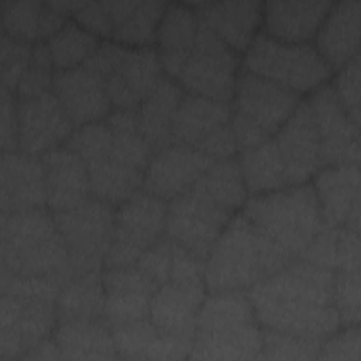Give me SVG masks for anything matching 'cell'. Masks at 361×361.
I'll list each match as a JSON object with an SVG mask.
<instances>
[{"mask_svg":"<svg viewBox=\"0 0 361 361\" xmlns=\"http://www.w3.org/2000/svg\"><path fill=\"white\" fill-rule=\"evenodd\" d=\"M247 295L262 327L320 340L340 327L334 271L303 258L258 282Z\"/></svg>","mask_w":361,"mask_h":361,"instance_id":"obj_1","label":"cell"},{"mask_svg":"<svg viewBox=\"0 0 361 361\" xmlns=\"http://www.w3.org/2000/svg\"><path fill=\"white\" fill-rule=\"evenodd\" d=\"M238 161H213L203 175L168 204L165 234L203 261L235 210L247 200Z\"/></svg>","mask_w":361,"mask_h":361,"instance_id":"obj_2","label":"cell"},{"mask_svg":"<svg viewBox=\"0 0 361 361\" xmlns=\"http://www.w3.org/2000/svg\"><path fill=\"white\" fill-rule=\"evenodd\" d=\"M293 259L243 213L234 214L204 259V285L209 292L248 290Z\"/></svg>","mask_w":361,"mask_h":361,"instance_id":"obj_3","label":"cell"},{"mask_svg":"<svg viewBox=\"0 0 361 361\" xmlns=\"http://www.w3.org/2000/svg\"><path fill=\"white\" fill-rule=\"evenodd\" d=\"M0 271L66 283L71 275L65 241L44 207L0 213Z\"/></svg>","mask_w":361,"mask_h":361,"instance_id":"obj_4","label":"cell"},{"mask_svg":"<svg viewBox=\"0 0 361 361\" xmlns=\"http://www.w3.org/2000/svg\"><path fill=\"white\" fill-rule=\"evenodd\" d=\"M261 329L247 290L210 292L195 326L190 360H257Z\"/></svg>","mask_w":361,"mask_h":361,"instance_id":"obj_5","label":"cell"},{"mask_svg":"<svg viewBox=\"0 0 361 361\" xmlns=\"http://www.w3.org/2000/svg\"><path fill=\"white\" fill-rule=\"evenodd\" d=\"M243 206L244 217L293 258L303 255L322 226L317 197L310 183L252 195Z\"/></svg>","mask_w":361,"mask_h":361,"instance_id":"obj_6","label":"cell"},{"mask_svg":"<svg viewBox=\"0 0 361 361\" xmlns=\"http://www.w3.org/2000/svg\"><path fill=\"white\" fill-rule=\"evenodd\" d=\"M233 97V131L241 151L271 140L300 102L299 93L247 69L238 72Z\"/></svg>","mask_w":361,"mask_h":361,"instance_id":"obj_7","label":"cell"},{"mask_svg":"<svg viewBox=\"0 0 361 361\" xmlns=\"http://www.w3.org/2000/svg\"><path fill=\"white\" fill-rule=\"evenodd\" d=\"M83 65L100 75L111 104L124 110H135L162 76L158 54L149 45L106 41Z\"/></svg>","mask_w":361,"mask_h":361,"instance_id":"obj_8","label":"cell"},{"mask_svg":"<svg viewBox=\"0 0 361 361\" xmlns=\"http://www.w3.org/2000/svg\"><path fill=\"white\" fill-rule=\"evenodd\" d=\"M244 69L296 93L322 86L331 69L307 42H286L258 32L245 49Z\"/></svg>","mask_w":361,"mask_h":361,"instance_id":"obj_9","label":"cell"},{"mask_svg":"<svg viewBox=\"0 0 361 361\" xmlns=\"http://www.w3.org/2000/svg\"><path fill=\"white\" fill-rule=\"evenodd\" d=\"M114 212L113 204L93 197L75 209L52 213L68 250L72 278L102 269L111 243Z\"/></svg>","mask_w":361,"mask_h":361,"instance_id":"obj_10","label":"cell"},{"mask_svg":"<svg viewBox=\"0 0 361 361\" xmlns=\"http://www.w3.org/2000/svg\"><path fill=\"white\" fill-rule=\"evenodd\" d=\"M172 142L186 145L213 161L237 151L233 111L226 102L199 94H183L172 121Z\"/></svg>","mask_w":361,"mask_h":361,"instance_id":"obj_11","label":"cell"},{"mask_svg":"<svg viewBox=\"0 0 361 361\" xmlns=\"http://www.w3.org/2000/svg\"><path fill=\"white\" fill-rule=\"evenodd\" d=\"M168 202L147 192H135L114 212L113 235L104 268L127 267L152 247L166 227Z\"/></svg>","mask_w":361,"mask_h":361,"instance_id":"obj_12","label":"cell"},{"mask_svg":"<svg viewBox=\"0 0 361 361\" xmlns=\"http://www.w3.org/2000/svg\"><path fill=\"white\" fill-rule=\"evenodd\" d=\"M237 68L235 51L199 23L193 49L178 79L189 93L227 103L234 96Z\"/></svg>","mask_w":361,"mask_h":361,"instance_id":"obj_13","label":"cell"},{"mask_svg":"<svg viewBox=\"0 0 361 361\" xmlns=\"http://www.w3.org/2000/svg\"><path fill=\"white\" fill-rule=\"evenodd\" d=\"M55 302L45 296L1 293L0 361L21 360L54 333L58 322Z\"/></svg>","mask_w":361,"mask_h":361,"instance_id":"obj_14","label":"cell"},{"mask_svg":"<svg viewBox=\"0 0 361 361\" xmlns=\"http://www.w3.org/2000/svg\"><path fill=\"white\" fill-rule=\"evenodd\" d=\"M319 134L320 165H347L360 162V127H357L331 85L319 86L309 99Z\"/></svg>","mask_w":361,"mask_h":361,"instance_id":"obj_15","label":"cell"},{"mask_svg":"<svg viewBox=\"0 0 361 361\" xmlns=\"http://www.w3.org/2000/svg\"><path fill=\"white\" fill-rule=\"evenodd\" d=\"M203 276L169 278L155 290L149 320L164 334L193 343L197 312L206 298Z\"/></svg>","mask_w":361,"mask_h":361,"instance_id":"obj_16","label":"cell"},{"mask_svg":"<svg viewBox=\"0 0 361 361\" xmlns=\"http://www.w3.org/2000/svg\"><path fill=\"white\" fill-rule=\"evenodd\" d=\"M18 148L42 155L66 142L73 124L54 92L30 99H18Z\"/></svg>","mask_w":361,"mask_h":361,"instance_id":"obj_17","label":"cell"},{"mask_svg":"<svg viewBox=\"0 0 361 361\" xmlns=\"http://www.w3.org/2000/svg\"><path fill=\"white\" fill-rule=\"evenodd\" d=\"M213 164V159L182 144L155 151L145 168L142 190L165 202L186 192Z\"/></svg>","mask_w":361,"mask_h":361,"instance_id":"obj_18","label":"cell"},{"mask_svg":"<svg viewBox=\"0 0 361 361\" xmlns=\"http://www.w3.org/2000/svg\"><path fill=\"white\" fill-rule=\"evenodd\" d=\"M274 141L286 168L289 186L303 183L322 166L319 134L309 100L299 102Z\"/></svg>","mask_w":361,"mask_h":361,"instance_id":"obj_19","label":"cell"},{"mask_svg":"<svg viewBox=\"0 0 361 361\" xmlns=\"http://www.w3.org/2000/svg\"><path fill=\"white\" fill-rule=\"evenodd\" d=\"M314 193L322 224L347 227L360 233V169L358 165H333L314 175Z\"/></svg>","mask_w":361,"mask_h":361,"instance_id":"obj_20","label":"cell"},{"mask_svg":"<svg viewBox=\"0 0 361 361\" xmlns=\"http://www.w3.org/2000/svg\"><path fill=\"white\" fill-rule=\"evenodd\" d=\"M104 317L111 326L149 319V306L158 285L135 264L102 271Z\"/></svg>","mask_w":361,"mask_h":361,"instance_id":"obj_21","label":"cell"},{"mask_svg":"<svg viewBox=\"0 0 361 361\" xmlns=\"http://www.w3.org/2000/svg\"><path fill=\"white\" fill-rule=\"evenodd\" d=\"M52 89L73 127L100 121L110 114L111 102L104 82L86 65L55 69Z\"/></svg>","mask_w":361,"mask_h":361,"instance_id":"obj_22","label":"cell"},{"mask_svg":"<svg viewBox=\"0 0 361 361\" xmlns=\"http://www.w3.org/2000/svg\"><path fill=\"white\" fill-rule=\"evenodd\" d=\"M47 203L41 158L24 151H3L0 158V210L14 213Z\"/></svg>","mask_w":361,"mask_h":361,"instance_id":"obj_23","label":"cell"},{"mask_svg":"<svg viewBox=\"0 0 361 361\" xmlns=\"http://www.w3.org/2000/svg\"><path fill=\"white\" fill-rule=\"evenodd\" d=\"M47 204L65 212L85 203L90 192L89 171L83 159L66 147H56L41 155Z\"/></svg>","mask_w":361,"mask_h":361,"instance_id":"obj_24","label":"cell"},{"mask_svg":"<svg viewBox=\"0 0 361 361\" xmlns=\"http://www.w3.org/2000/svg\"><path fill=\"white\" fill-rule=\"evenodd\" d=\"M195 7L199 23L210 28L234 51H245L261 24L258 0L243 1H199Z\"/></svg>","mask_w":361,"mask_h":361,"instance_id":"obj_25","label":"cell"},{"mask_svg":"<svg viewBox=\"0 0 361 361\" xmlns=\"http://www.w3.org/2000/svg\"><path fill=\"white\" fill-rule=\"evenodd\" d=\"M360 0L333 3L316 32V49L330 69H340L358 54Z\"/></svg>","mask_w":361,"mask_h":361,"instance_id":"obj_26","label":"cell"},{"mask_svg":"<svg viewBox=\"0 0 361 361\" xmlns=\"http://www.w3.org/2000/svg\"><path fill=\"white\" fill-rule=\"evenodd\" d=\"M329 0H272L264 6L267 34L286 42H306L314 37L331 7Z\"/></svg>","mask_w":361,"mask_h":361,"instance_id":"obj_27","label":"cell"},{"mask_svg":"<svg viewBox=\"0 0 361 361\" xmlns=\"http://www.w3.org/2000/svg\"><path fill=\"white\" fill-rule=\"evenodd\" d=\"M118 358L121 360H185L192 341L161 333L149 319L111 326Z\"/></svg>","mask_w":361,"mask_h":361,"instance_id":"obj_28","label":"cell"},{"mask_svg":"<svg viewBox=\"0 0 361 361\" xmlns=\"http://www.w3.org/2000/svg\"><path fill=\"white\" fill-rule=\"evenodd\" d=\"M52 334L62 360L118 358L113 329L104 316L56 322Z\"/></svg>","mask_w":361,"mask_h":361,"instance_id":"obj_29","label":"cell"},{"mask_svg":"<svg viewBox=\"0 0 361 361\" xmlns=\"http://www.w3.org/2000/svg\"><path fill=\"white\" fill-rule=\"evenodd\" d=\"M199 28L196 11L183 3H169L161 17L155 39L158 58L168 75L176 76L189 58Z\"/></svg>","mask_w":361,"mask_h":361,"instance_id":"obj_30","label":"cell"},{"mask_svg":"<svg viewBox=\"0 0 361 361\" xmlns=\"http://www.w3.org/2000/svg\"><path fill=\"white\" fill-rule=\"evenodd\" d=\"M182 97L180 86L171 78L161 76L135 109L140 130L154 152L172 144V121Z\"/></svg>","mask_w":361,"mask_h":361,"instance_id":"obj_31","label":"cell"},{"mask_svg":"<svg viewBox=\"0 0 361 361\" xmlns=\"http://www.w3.org/2000/svg\"><path fill=\"white\" fill-rule=\"evenodd\" d=\"M117 41L147 47L155 39L157 28L166 3L157 0H107L103 1Z\"/></svg>","mask_w":361,"mask_h":361,"instance_id":"obj_32","label":"cell"},{"mask_svg":"<svg viewBox=\"0 0 361 361\" xmlns=\"http://www.w3.org/2000/svg\"><path fill=\"white\" fill-rule=\"evenodd\" d=\"M237 161L247 192L251 196L289 186L286 168L274 138L243 149Z\"/></svg>","mask_w":361,"mask_h":361,"instance_id":"obj_33","label":"cell"},{"mask_svg":"<svg viewBox=\"0 0 361 361\" xmlns=\"http://www.w3.org/2000/svg\"><path fill=\"white\" fill-rule=\"evenodd\" d=\"M55 303L58 322L104 316L102 271L97 269L71 278L61 286Z\"/></svg>","mask_w":361,"mask_h":361,"instance_id":"obj_34","label":"cell"},{"mask_svg":"<svg viewBox=\"0 0 361 361\" xmlns=\"http://www.w3.org/2000/svg\"><path fill=\"white\" fill-rule=\"evenodd\" d=\"M106 123L111 133L110 157L126 166L145 172L154 151L140 130L135 110L116 109L106 117Z\"/></svg>","mask_w":361,"mask_h":361,"instance_id":"obj_35","label":"cell"},{"mask_svg":"<svg viewBox=\"0 0 361 361\" xmlns=\"http://www.w3.org/2000/svg\"><path fill=\"white\" fill-rule=\"evenodd\" d=\"M93 197L118 206L142 188L144 171L126 166L111 157L86 165Z\"/></svg>","mask_w":361,"mask_h":361,"instance_id":"obj_36","label":"cell"},{"mask_svg":"<svg viewBox=\"0 0 361 361\" xmlns=\"http://www.w3.org/2000/svg\"><path fill=\"white\" fill-rule=\"evenodd\" d=\"M47 44L55 69H71L83 65L100 45L96 34L72 20H68L51 35Z\"/></svg>","mask_w":361,"mask_h":361,"instance_id":"obj_37","label":"cell"},{"mask_svg":"<svg viewBox=\"0 0 361 361\" xmlns=\"http://www.w3.org/2000/svg\"><path fill=\"white\" fill-rule=\"evenodd\" d=\"M323 341L262 327L257 360H317Z\"/></svg>","mask_w":361,"mask_h":361,"instance_id":"obj_38","label":"cell"},{"mask_svg":"<svg viewBox=\"0 0 361 361\" xmlns=\"http://www.w3.org/2000/svg\"><path fill=\"white\" fill-rule=\"evenodd\" d=\"M44 1L6 0L0 4L1 31L14 39L32 42L38 39Z\"/></svg>","mask_w":361,"mask_h":361,"instance_id":"obj_39","label":"cell"},{"mask_svg":"<svg viewBox=\"0 0 361 361\" xmlns=\"http://www.w3.org/2000/svg\"><path fill=\"white\" fill-rule=\"evenodd\" d=\"M65 147L78 154L86 165L109 158L111 154V133L106 120L78 127L66 140Z\"/></svg>","mask_w":361,"mask_h":361,"instance_id":"obj_40","label":"cell"},{"mask_svg":"<svg viewBox=\"0 0 361 361\" xmlns=\"http://www.w3.org/2000/svg\"><path fill=\"white\" fill-rule=\"evenodd\" d=\"M52 66L54 63L51 59L48 44L42 41H37L35 44H32L30 62L16 90L18 99H30L49 92L54 79Z\"/></svg>","mask_w":361,"mask_h":361,"instance_id":"obj_41","label":"cell"},{"mask_svg":"<svg viewBox=\"0 0 361 361\" xmlns=\"http://www.w3.org/2000/svg\"><path fill=\"white\" fill-rule=\"evenodd\" d=\"M360 269L334 271V305L340 324L355 326L360 322Z\"/></svg>","mask_w":361,"mask_h":361,"instance_id":"obj_42","label":"cell"},{"mask_svg":"<svg viewBox=\"0 0 361 361\" xmlns=\"http://www.w3.org/2000/svg\"><path fill=\"white\" fill-rule=\"evenodd\" d=\"M0 71H1V86L11 92L17 90L18 82L30 62L32 44L18 41L1 31L0 35Z\"/></svg>","mask_w":361,"mask_h":361,"instance_id":"obj_43","label":"cell"},{"mask_svg":"<svg viewBox=\"0 0 361 361\" xmlns=\"http://www.w3.org/2000/svg\"><path fill=\"white\" fill-rule=\"evenodd\" d=\"M360 52L340 68L334 79V93L350 120L360 127Z\"/></svg>","mask_w":361,"mask_h":361,"instance_id":"obj_44","label":"cell"},{"mask_svg":"<svg viewBox=\"0 0 361 361\" xmlns=\"http://www.w3.org/2000/svg\"><path fill=\"white\" fill-rule=\"evenodd\" d=\"M360 327L345 326L344 330L336 331L323 341L317 360H347L360 361Z\"/></svg>","mask_w":361,"mask_h":361,"instance_id":"obj_45","label":"cell"},{"mask_svg":"<svg viewBox=\"0 0 361 361\" xmlns=\"http://www.w3.org/2000/svg\"><path fill=\"white\" fill-rule=\"evenodd\" d=\"M338 228L340 227L322 224L300 258L319 267L336 271Z\"/></svg>","mask_w":361,"mask_h":361,"instance_id":"obj_46","label":"cell"},{"mask_svg":"<svg viewBox=\"0 0 361 361\" xmlns=\"http://www.w3.org/2000/svg\"><path fill=\"white\" fill-rule=\"evenodd\" d=\"M0 145L3 151L18 148V113L13 92L1 86L0 92Z\"/></svg>","mask_w":361,"mask_h":361,"instance_id":"obj_47","label":"cell"},{"mask_svg":"<svg viewBox=\"0 0 361 361\" xmlns=\"http://www.w3.org/2000/svg\"><path fill=\"white\" fill-rule=\"evenodd\" d=\"M76 23L93 34L111 37L113 25L103 1H82L73 13Z\"/></svg>","mask_w":361,"mask_h":361,"instance_id":"obj_48","label":"cell"},{"mask_svg":"<svg viewBox=\"0 0 361 361\" xmlns=\"http://www.w3.org/2000/svg\"><path fill=\"white\" fill-rule=\"evenodd\" d=\"M360 233L347 227L338 228L337 269H360Z\"/></svg>","mask_w":361,"mask_h":361,"instance_id":"obj_49","label":"cell"},{"mask_svg":"<svg viewBox=\"0 0 361 361\" xmlns=\"http://www.w3.org/2000/svg\"><path fill=\"white\" fill-rule=\"evenodd\" d=\"M66 17L68 16H65L63 13L55 10L47 1H44L42 11H41V18H39L38 39L49 38L51 35H54L68 21Z\"/></svg>","mask_w":361,"mask_h":361,"instance_id":"obj_50","label":"cell"},{"mask_svg":"<svg viewBox=\"0 0 361 361\" xmlns=\"http://www.w3.org/2000/svg\"><path fill=\"white\" fill-rule=\"evenodd\" d=\"M35 360H62L61 350L58 344L55 343L54 337H48L42 341H39L37 345H34L31 350H28L23 357L21 361H35Z\"/></svg>","mask_w":361,"mask_h":361,"instance_id":"obj_51","label":"cell"}]
</instances>
